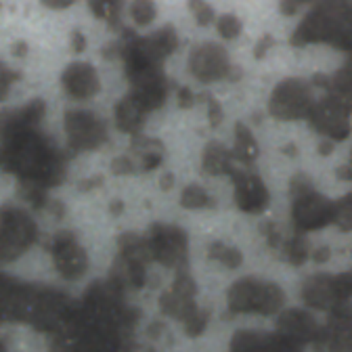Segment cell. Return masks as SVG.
Here are the masks:
<instances>
[{
    "label": "cell",
    "mask_w": 352,
    "mask_h": 352,
    "mask_svg": "<svg viewBox=\"0 0 352 352\" xmlns=\"http://www.w3.org/2000/svg\"><path fill=\"white\" fill-rule=\"evenodd\" d=\"M86 49V38L82 36V32H72V51L74 53H82Z\"/></svg>",
    "instance_id": "obj_43"
},
{
    "label": "cell",
    "mask_w": 352,
    "mask_h": 352,
    "mask_svg": "<svg viewBox=\"0 0 352 352\" xmlns=\"http://www.w3.org/2000/svg\"><path fill=\"white\" fill-rule=\"evenodd\" d=\"M208 321H210V311H204V308H197V311H195V313L185 321V331H187V336L195 338V336L204 333V329H206Z\"/></svg>",
    "instance_id": "obj_32"
},
{
    "label": "cell",
    "mask_w": 352,
    "mask_h": 352,
    "mask_svg": "<svg viewBox=\"0 0 352 352\" xmlns=\"http://www.w3.org/2000/svg\"><path fill=\"white\" fill-rule=\"evenodd\" d=\"M118 245H120V258L122 260L139 262V264H147L153 260L147 237H141L137 233H124V235H120Z\"/></svg>",
    "instance_id": "obj_23"
},
{
    "label": "cell",
    "mask_w": 352,
    "mask_h": 352,
    "mask_svg": "<svg viewBox=\"0 0 352 352\" xmlns=\"http://www.w3.org/2000/svg\"><path fill=\"white\" fill-rule=\"evenodd\" d=\"M231 69L229 63V53L220 47V44L214 42H204L199 47H195L191 51L189 57V72L204 84L208 82H216L227 78Z\"/></svg>",
    "instance_id": "obj_12"
},
{
    "label": "cell",
    "mask_w": 352,
    "mask_h": 352,
    "mask_svg": "<svg viewBox=\"0 0 352 352\" xmlns=\"http://www.w3.org/2000/svg\"><path fill=\"white\" fill-rule=\"evenodd\" d=\"M0 168L19 176L21 183L36 185L47 191L65 179V157L53 143L40 135L38 128L0 143Z\"/></svg>",
    "instance_id": "obj_1"
},
{
    "label": "cell",
    "mask_w": 352,
    "mask_h": 352,
    "mask_svg": "<svg viewBox=\"0 0 352 352\" xmlns=\"http://www.w3.org/2000/svg\"><path fill=\"white\" fill-rule=\"evenodd\" d=\"M193 101H195V97H193V93L189 91V88H181V91H179V105L183 109H187V107L193 105Z\"/></svg>",
    "instance_id": "obj_44"
},
{
    "label": "cell",
    "mask_w": 352,
    "mask_h": 352,
    "mask_svg": "<svg viewBox=\"0 0 352 352\" xmlns=\"http://www.w3.org/2000/svg\"><path fill=\"white\" fill-rule=\"evenodd\" d=\"M273 44H275V38L273 36H262L260 40H258V44H256V49H254V57L256 59H262L264 55H267V51L273 47Z\"/></svg>",
    "instance_id": "obj_41"
},
{
    "label": "cell",
    "mask_w": 352,
    "mask_h": 352,
    "mask_svg": "<svg viewBox=\"0 0 352 352\" xmlns=\"http://www.w3.org/2000/svg\"><path fill=\"white\" fill-rule=\"evenodd\" d=\"M120 15H122V3H105V19L111 30H120Z\"/></svg>",
    "instance_id": "obj_37"
},
{
    "label": "cell",
    "mask_w": 352,
    "mask_h": 352,
    "mask_svg": "<svg viewBox=\"0 0 352 352\" xmlns=\"http://www.w3.org/2000/svg\"><path fill=\"white\" fill-rule=\"evenodd\" d=\"M181 204L189 210H199V208H212L214 199L208 195V191L199 185H189L183 195H181Z\"/></svg>",
    "instance_id": "obj_28"
},
{
    "label": "cell",
    "mask_w": 352,
    "mask_h": 352,
    "mask_svg": "<svg viewBox=\"0 0 352 352\" xmlns=\"http://www.w3.org/2000/svg\"><path fill=\"white\" fill-rule=\"evenodd\" d=\"M19 76L11 69H7L5 65H0V99H3L9 91V86L17 80Z\"/></svg>",
    "instance_id": "obj_38"
},
{
    "label": "cell",
    "mask_w": 352,
    "mask_h": 352,
    "mask_svg": "<svg viewBox=\"0 0 352 352\" xmlns=\"http://www.w3.org/2000/svg\"><path fill=\"white\" fill-rule=\"evenodd\" d=\"M61 84H63V88L74 99H80V101L95 97L99 93V88H101L97 69L91 63H84V61L72 63L63 72Z\"/></svg>",
    "instance_id": "obj_17"
},
{
    "label": "cell",
    "mask_w": 352,
    "mask_h": 352,
    "mask_svg": "<svg viewBox=\"0 0 352 352\" xmlns=\"http://www.w3.org/2000/svg\"><path fill=\"white\" fill-rule=\"evenodd\" d=\"M235 168H239V164L233 160L231 149H227L225 145H220L218 141L208 143V147L204 151V172H208L212 176H218V174H231Z\"/></svg>",
    "instance_id": "obj_21"
},
{
    "label": "cell",
    "mask_w": 352,
    "mask_h": 352,
    "mask_svg": "<svg viewBox=\"0 0 352 352\" xmlns=\"http://www.w3.org/2000/svg\"><path fill=\"white\" fill-rule=\"evenodd\" d=\"M338 176L342 181H350L352 176H350V164H346V166H342V168H338Z\"/></svg>",
    "instance_id": "obj_51"
},
{
    "label": "cell",
    "mask_w": 352,
    "mask_h": 352,
    "mask_svg": "<svg viewBox=\"0 0 352 352\" xmlns=\"http://www.w3.org/2000/svg\"><path fill=\"white\" fill-rule=\"evenodd\" d=\"M199 99L208 103V120H210V126H212V128H216L220 122L225 120V111H223V107H220V103H218L212 95H201Z\"/></svg>",
    "instance_id": "obj_35"
},
{
    "label": "cell",
    "mask_w": 352,
    "mask_h": 352,
    "mask_svg": "<svg viewBox=\"0 0 352 352\" xmlns=\"http://www.w3.org/2000/svg\"><path fill=\"white\" fill-rule=\"evenodd\" d=\"M174 296L179 298H187V300H195V292H197V285L193 281V277L189 275V271H176V279L172 283V289H170Z\"/></svg>",
    "instance_id": "obj_30"
},
{
    "label": "cell",
    "mask_w": 352,
    "mask_h": 352,
    "mask_svg": "<svg viewBox=\"0 0 352 352\" xmlns=\"http://www.w3.org/2000/svg\"><path fill=\"white\" fill-rule=\"evenodd\" d=\"M122 208H124V204L122 201H111V206H109V210H111V214H122Z\"/></svg>",
    "instance_id": "obj_53"
},
{
    "label": "cell",
    "mask_w": 352,
    "mask_h": 352,
    "mask_svg": "<svg viewBox=\"0 0 352 352\" xmlns=\"http://www.w3.org/2000/svg\"><path fill=\"white\" fill-rule=\"evenodd\" d=\"M189 7H191V11H193L199 25H210L214 21V11H212L210 5H206V3H189Z\"/></svg>",
    "instance_id": "obj_36"
},
{
    "label": "cell",
    "mask_w": 352,
    "mask_h": 352,
    "mask_svg": "<svg viewBox=\"0 0 352 352\" xmlns=\"http://www.w3.org/2000/svg\"><path fill=\"white\" fill-rule=\"evenodd\" d=\"M147 111L143 109V105L132 97L126 95L118 105H116V124L122 132H128V135L137 137L141 132V126L145 124Z\"/></svg>",
    "instance_id": "obj_20"
},
{
    "label": "cell",
    "mask_w": 352,
    "mask_h": 352,
    "mask_svg": "<svg viewBox=\"0 0 352 352\" xmlns=\"http://www.w3.org/2000/svg\"><path fill=\"white\" fill-rule=\"evenodd\" d=\"M313 103L315 99L311 93V84L300 78H289L275 86L269 109L277 120H302L308 116Z\"/></svg>",
    "instance_id": "obj_8"
},
{
    "label": "cell",
    "mask_w": 352,
    "mask_h": 352,
    "mask_svg": "<svg viewBox=\"0 0 352 352\" xmlns=\"http://www.w3.org/2000/svg\"><path fill=\"white\" fill-rule=\"evenodd\" d=\"M111 172L113 174H132V172H135V164H132L130 157L120 155V157H116L111 162Z\"/></svg>",
    "instance_id": "obj_39"
},
{
    "label": "cell",
    "mask_w": 352,
    "mask_h": 352,
    "mask_svg": "<svg viewBox=\"0 0 352 352\" xmlns=\"http://www.w3.org/2000/svg\"><path fill=\"white\" fill-rule=\"evenodd\" d=\"M329 256H331L329 248H319V250L313 252V260L315 262H325V260H329Z\"/></svg>",
    "instance_id": "obj_47"
},
{
    "label": "cell",
    "mask_w": 352,
    "mask_h": 352,
    "mask_svg": "<svg viewBox=\"0 0 352 352\" xmlns=\"http://www.w3.org/2000/svg\"><path fill=\"white\" fill-rule=\"evenodd\" d=\"M216 28H218V34L225 40H233L241 34V21L235 15H223L216 21Z\"/></svg>",
    "instance_id": "obj_31"
},
{
    "label": "cell",
    "mask_w": 352,
    "mask_h": 352,
    "mask_svg": "<svg viewBox=\"0 0 352 352\" xmlns=\"http://www.w3.org/2000/svg\"><path fill=\"white\" fill-rule=\"evenodd\" d=\"M231 352H302V346L279 333L239 331L231 340Z\"/></svg>",
    "instance_id": "obj_15"
},
{
    "label": "cell",
    "mask_w": 352,
    "mask_h": 352,
    "mask_svg": "<svg viewBox=\"0 0 352 352\" xmlns=\"http://www.w3.org/2000/svg\"><path fill=\"white\" fill-rule=\"evenodd\" d=\"M315 352H350L352 350V323H350V304L340 306L329 313L327 325L319 327L313 340Z\"/></svg>",
    "instance_id": "obj_11"
},
{
    "label": "cell",
    "mask_w": 352,
    "mask_h": 352,
    "mask_svg": "<svg viewBox=\"0 0 352 352\" xmlns=\"http://www.w3.org/2000/svg\"><path fill=\"white\" fill-rule=\"evenodd\" d=\"M44 111H47V105H44L42 99H36L28 103L25 107L5 111L0 116V143L19 135V132L38 128V124L44 118Z\"/></svg>",
    "instance_id": "obj_16"
},
{
    "label": "cell",
    "mask_w": 352,
    "mask_h": 352,
    "mask_svg": "<svg viewBox=\"0 0 352 352\" xmlns=\"http://www.w3.org/2000/svg\"><path fill=\"white\" fill-rule=\"evenodd\" d=\"M227 304L233 315L237 313H258L275 315L285 304V294L279 285L258 279H241L227 292Z\"/></svg>",
    "instance_id": "obj_4"
},
{
    "label": "cell",
    "mask_w": 352,
    "mask_h": 352,
    "mask_svg": "<svg viewBox=\"0 0 352 352\" xmlns=\"http://www.w3.org/2000/svg\"><path fill=\"white\" fill-rule=\"evenodd\" d=\"M306 120L327 141H344L350 135V103L327 93V97L313 103Z\"/></svg>",
    "instance_id": "obj_7"
},
{
    "label": "cell",
    "mask_w": 352,
    "mask_h": 352,
    "mask_svg": "<svg viewBox=\"0 0 352 352\" xmlns=\"http://www.w3.org/2000/svg\"><path fill=\"white\" fill-rule=\"evenodd\" d=\"M333 151V143L331 141H323L321 145H319V153L321 155H329Z\"/></svg>",
    "instance_id": "obj_52"
},
{
    "label": "cell",
    "mask_w": 352,
    "mask_h": 352,
    "mask_svg": "<svg viewBox=\"0 0 352 352\" xmlns=\"http://www.w3.org/2000/svg\"><path fill=\"white\" fill-rule=\"evenodd\" d=\"M137 47L147 59L162 63L168 55H172L176 51V47H179V36H176L172 25H166V28L153 32L151 36H145V38L139 36Z\"/></svg>",
    "instance_id": "obj_19"
},
{
    "label": "cell",
    "mask_w": 352,
    "mask_h": 352,
    "mask_svg": "<svg viewBox=\"0 0 352 352\" xmlns=\"http://www.w3.org/2000/svg\"><path fill=\"white\" fill-rule=\"evenodd\" d=\"M36 239L38 229L28 212L13 206H5L0 210V262L19 258Z\"/></svg>",
    "instance_id": "obj_5"
},
{
    "label": "cell",
    "mask_w": 352,
    "mask_h": 352,
    "mask_svg": "<svg viewBox=\"0 0 352 352\" xmlns=\"http://www.w3.org/2000/svg\"><path fill=\"white\" fill-rule=\"evenodd\" d=\"M300 3H281V13L283 15H296Z\"/></svg>",
    "instance_id": "obj_50"
},
{
    "label": "cell",
    "mask_w": 352,
    "mask_h": 352,
    "mask_svg": "<svg viewBox=\"0 0 352 352\" xmlns=\"http://www.w3.org/2000/svg\"><path fill=\"white\" fill-rule=\"evenodd\" d=\"M329 95H336L344 101L350 103V95H352V74H350V61L333 76V80H329Z\"/></svg>",
    "instance_id": "obj_26"
},
{
    "label": "cell",
    "mask_w": 352,
    "mask_h": 352,
    "mask_svg": "<svg viewBox=\"0 0 352 352\" xmlns=\"http://www.w3.org/2000/svg\"><path fill=\"white\" fill-rule=\"evenodd\" d=\"M151 258L168 269H187V233L176 225H153L147 237Z\"/></svg>",
    "instance_id": "obj_9"
},
{
    "label": "cell",
    "mask_w": 352,
    "mask_h": 352,
    "mask_svg": "<svg viewBox=\"0 0 352 352\" xmlns=\"http://www.w3.org/2000/svg\"><path fill=\"white\" fill-rule=\"evenodd\" d=\"M292 218L300 233L319 231L333 223V201L315 191L306 174H296L289 183Z\"/></svg>",
    "instance_id": "obj_3"
},
{
    "label": "cell",
    "mask_w": 352,
    "mask_h": 352,
    "mask_svg": "<svg viewBox=\"0 0 352 352\" xmlns=\"http://www.w3.org/2000/svg\"><path fill=\"white\" fill-rule=\"evenodd\" d=\"M65 132L72 151H93L107 141L105 124L91 111L72 109L65 113Z\"/></svg>",
    "instance_id": "obj_10"
},
{
    "label": "cell",
    "mask_w": 352,
    "mask_h": 352,
    "mask_svg": "<svg viewBox=\"0 0 352 352\" xmlns=\"http://www.w3.org/2000/svg\"><path fill=\"white\" fill-rule=\"evenodd\" d=\"M0 352H7V350H5V344H3V342H0Z\"/></svg>",
    "instance_id": "obj_56"
},
{
    "label": "cell",
    "mask_w": 352,
    "mask_h": 352,
    "mask_svg": "<svg viewBox=\"0 0 352 352\" xmlns=\"http://www.w3.org/2000/svg\"><path fill=\"white\" fill-rule=\"evenodd\" d=\"M172 187H174V176H172V174H164L162 179H160V189L170 191Z\"/></svg>",
    "instance_id": "obj_49"
},
{
    "label": "cell",
    "mask_w": 352,
    "mask_h": 352,
    "mask_svg": "<svg viewBox=\"0 0 352 352\" xmlns=\"http://www.w3.org/2000/svg\"><path fill=\"white\" fill-rule=\"evenodd\" d=\"M229 176L235 183V201L241 212L258 214L269 206V189L256 172L239 166Z\"/></svg>",
    "instance_id": "obj_13"
},
{
    "label": "cell",
    "mask_w": 352,
    "mask_h": 352,
    "mask_svg": "<svg viewBox=\"0 0 352 352\" xmlns=\"http://www.w3.org/2000/svg\"><path fill=\"white\" fill-rule=\"evenodd\" d=\"M88 9H91V13L99 19H105V3H101V0H95V3H88Z\"/></svg>",
    "instance_id": "obj_45"
},
{
    "label": "cell",
    "mask_w": 352,
    "mask_h": 352,
    "mask_svg": "<svg viewBox=\"0 0 352 352\" xmlns=\"http://www.w3.org/2000/svg\"><path fill=\"white\" fill-rule=\"evenodd\" d=\"M132 13V19L139 25H149L153 19H155V7L153 3H135L130 9Z\"/></svg>",
    "instance_id": "obj_33"
},
{
    "label": "cell",
    "mask_w": 352,
    "mask_h": 352,
    "mask_svg": "<svg viewBox=\"0 0 352 352\" xmlns=\"http://www.w3.org/2000/svg\"><path fill=\"white\" fill-rule=\"evenodd\" d=\"M333 223L342 231H350L352 227V195H344L342 199L333 201Z\"/></svg>",
    "instance_id": "obj_29"
},
{
    "label": "cell",
    "mask_w": 352,
    "mask_h": 352,
    "mask_svg": "<svg viewBox=\"0 0 352 352\" xmlns=\"http://www.w3.org/2000/svg\"><path fill=\"white\" fill-rule=\"evenodd\" d=\"M55 267L65 279H80L88 269L86 252L76 241V235L69 231H59L51 245Z\"/></svg>",
    "instance_id": "obj_14"
},
{
    "label": "cell",
    "mask_w": 352,
    "mask_h": 352,
    "mask_svg": "<svg viewBox=\"0 0 352 352\" xmlns=\"http://www.w3.org/2000/svg\"><path fill=\"white\" fill-rule=\"evenodd\" d=\"M101 183H103L101 176H95V179H88V181H84V183L80 185V189H82V191H88V189H95V187H99Z\"/></svg>",
    "instance_id": "obj_48"
},
{
    "label": "cell",
    "mask_w": 352,
    "mask_h": 352,
    "mask_svg": "<svg viewBox=\"0 0 352 352\" xmlns=\"http://www.w3.org/2000/svg\"><path fill=\"white\" fill-rule=\"evenodd\" d=\"M292 47H306V44L327 42L340 51L352 49L350 34V5L348 3H321L315 11L296 28L289 38Z\"/></svg>",
    "instance_id": "obj_2"
},
{
    "label": "cell",
    "mask_w": 352,
    "mask_h": 352,
    "mask_svg": "<svg viewBox=\"0 0 352 352\" xmlns=\"http://www.w3.org/2000/svg\"><path fill=\"white\" fill-rule=\"evenodd\" d=\"M279 336L296 342V344H313V340L317 338L319 331V323L315 321V317L306 311H300V308H289V311H283L279 315Z\"/></svg>",
    "instance_id": "obj_18"
},
{
    "label": "cell",
    "mask_w": 352,
    "mask_h": 352,
    "mask_svg": "<svg viewBox=\"0 0 352 352\" xmlns=\"http://www.w3.org/2000/svg\"><path fill=\"white\" fill-rule=\"evenodd\" d=\"M283 151H285V153H287V155H296V153H298V149H296V147H294V145H287V147H285V149H283Z\"/></svg>",
    "instance_id": "obj_55"
},
{
    "label": "cell",
    "mask_w": 352,
    "mask_h": 352,
    "mask_svg": "<svg viewBox=\"0 0 352 352\" xmlns=\"http://www.w3.org/2000/svg\"><path fill=\"white\" fill-rule=\"evenodd\" d=\"M13 53H15V55H25V53H28V47H25V42H19V44H15Z\"/></svg>",
    "instance_id": "obj_54"
},
{
    "label": "cell",
    "mask_w": 352,
    "mask_h": 352,
    "mask_svg": "<svg viewBox=\"0 0 352 352\" xmlns=\"http://www.w3.org/2000/svg\"><path fill=\"white\" fill-rule=\"evenodd\" d=\"M44 5L51 7V9H59V11H63V9L72 7V0H44Z\"/></svg>",
    "instance_id": "obj_46"
},
{
    "label": "cell",
    "mask_w": 352,
    "mask_h": 352,
    "mask_svg": "<svg viewBox=\"0 0 352 352\" xmlns=\"http://www.w3.org/2000/svg\"><path fill=\"white\" fill-rule=\"evenodd\" d=\"M283 254L292 264L300 267V264H304L306 258L311 256V245H308V241L302 235H298V237H292L289 241L283 243Z\"/></svg>",
    "instance_id": "obj_27"
},
{
    "label": "cell",
    "mask_w": 352,
    "mask_h": 352,
    "mask_svg": "<svg viewBox=\"0 0 352 352\" xmlns=\"http://www.w3.org/2000/svg\"><path fill=\"white\" fill-rule=\"evenodd\" d=\"M260 231L267 235V239H269V243H271V248H277V245H281V237H279V231H277V227L273 225V223H264L262 227H260Z\"/></svg>",
    "instance_id": "obj_42"
},
{
    "label": "cell",
    "mask_w": 352,
    "mask_h": 352,
    "mask_svg": "<svg viewBox=\"0 0 352 352\" xmlns=\"http://www.w3.org/2000/svg\"><path fill=\"white\" fill-rule=\"evenodd\" d=\"M352 294V275H313L302 285V300L306 306L319 311H333L338 306L350 304Z\"/></svg>",
    "instance_id": "obj_6"
},
{
    "label": "cell",
    "mask_w": 352,
    "mask_h": 352,
    "mask_svg": "<svg viewBox=\"0 0 352 352\" xmlns=\"http://www.w3.org/2000/svg\"><path fill=\"white\" fill-rule=\"evenodd\" d=\"M258 153H260V149H258V143L252 135V130L245 124L237 122L235 124V149L231 151L233 160L243 168H252Z\"/></svg>",
    "instance_id": "obj_22"
},
{
    "label": "cell",
    "mask_w": 352,
    "mask_h": 352,
    "mask_svg": "<svg viewBox=\"0 0 352 352\" xmlns=\"http://www.w3.org/2000/svg\"><path fill=\"white\" fill-rule=\"evenodd\" d=\"M160 308H162V313L172 317V319H179V321H187L195 311H197V304L195 300H187V298H179V296H174L172 292H166L160 296Z\"/></svg>",
    "instance_id": "obj_24"
},
{
    "label": "cell",
    "mask_w": 352,
    "mask_h": 352,
    "mask_svg": "<svg viewBox=\"0 0 352 352\" xmlns=\"http://www.w3.org/2000/svg\"><path fill=\"white\" fill-rule=\"evenodd\" d=\"M208 256H210L212 260H218L220 264H225V267H229V269H237V267H241V262H243V254H241L237 248L225 245L223 241H214V243H210Z\"/></svg>",
    "instance_id": "obj_25"
},
{
    "label": "cell",
    "mask_w": 352,
    "mask_h": 352,
    "mask_svg": "<svg viewBox=\"0 0 352 352\" xmlns=\"http://www.w3.org/2000/svg\"><path fill=\"white\" fill-rule=\"evenodd\" d=\"M21 193H23V197H25L34 208H44V206H47V193H44V189H40V187H36V185L21 183Z\"/></svg>",
    "instance_id": "obj_34"
},
{
    "label": "cell",
    "mask_w": 352,
    "mask_h": 352,
    "mask_svg": "<svg viewBox=\"0 0 352 352\" xmlns=\"http://www.w3.org/2000/svg\"><path fill=\"white\" fill-rule=\"evenodd\" d=\"M162 166V151H149V153H143V162H141V168L145 172H151L155 168Z\"/></svg>",
    "instance_id": "obj_40"
}]
</instances>
